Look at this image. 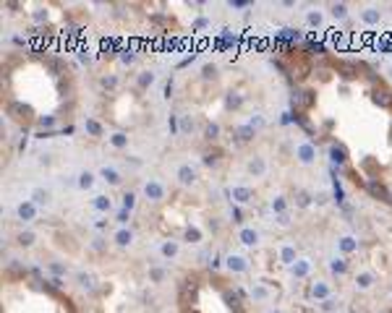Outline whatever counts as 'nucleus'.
<instances>
[{
    "label": "nucleus",
    "mask_w": 392,
    "mask_h": 313,
    "mask_svg": "<svg viewBox=\"0 0 392 313\" xmlns=\"http://www.w3.org/2000/svg\"><path fill=\"white\" fill-rule=\"evenodd\" d=\"M272 287H267L264 282H254L251 287H248V297H251V303H269L272 300Z\"/></svg>",
    "instance_id": "nucleus-11"
},
{
    "label": "nucleus",
    "mask_w": 392,
    "mask_h": 313,
    "mask_svg": "<svg viewBox=\"0 0 392 313\" xmlns=\"http://www.w3.org/2000/svg\"><path fill=\"white\" fill-rule=\"evenodd\" d=\"M154 81H157V73H154V71H141V73L136 76V89H139V91H147V89L154 86Z\"/></svg>",
    "instance_id": "nucleus-24"
},
{
    "label": "nucleus",
    "mask_w": 392,
    "mask_h": 313,
    "mask_svg": "<svg viewBox=\"0 0 392 313\" xmlns=\"http://www.w3.org/2000/svg\"><path fill=\"white\" fill-rule=\"evenodd\" d=\"M376 285V274L371 271V269H361V271H356V277H353V287L356 290H371Z\"/></svg>",
    "instance_id": "nucleus-16"
},
{
    "label": "nucleus",
    "mask_w": 392,
    "mask_h": 313,
    "mask_svg": "<svg viewBox=\"0 0 392 313\" xmlns=\"http://www.w3.org/2000/svg\"><path fill=\"white\" fill-rule=\"evenodd\" d=\"M201 79H204V81H215L217 79V65L215 63H204V65H201Z\"/></svg>",
    "instance_id": "nucleus-38"
},
{
    "label": "nucleus",
    "mask_w": 392,
    "mask_h": 313,
    "mask_svg": "<svg viewBox=\"0 0 392 313\" xmlns=\"http://www.w3.org/2000/svg\"><path fill=\"white\" fill-rule=\"evenodd\" d=\"M230 8H248V5H251V3H248V0H230Z\"/></svg>",
    "instance_id": "nucleus-52"
},
{
    "label": "nucleus",
    "mask_w": 392,
    "mask_h": 313,
    "mask_svg": "<svg viewBox=\"0 0 392 313\" xmlns=\"http://www.w3.org/2000/svg\"><path fill=\"white\" fill-rule=\"evenodd\" d=\"M29 198H32V201L42 209V206H50V204H52V190H50V188H42V186H34L32 190H29Z\"/></svg>",
    "instance_id": "nucleus-19"
},
{
    "label": "nucleus",
    "mask_w": 392,
    "mask_h": 313,
    "mask_svg": "<svg viewBox=\"0 0 392 313\" xmlns=\"http://www.w3.org/2000/svg\"><path fill=\"white\" fill-rule=\"evenodd\" d=\"M327 266H329V274H332V277H345V274H348V261H345L343 256L340 258L335 256Z\"/></svg>",
    "instance_id": "nucleus-26"
},
{
    "label": "nucleus",
    "mask_w": 392,
    "mask_h": 313,
    "mask_svg": "<svg viewBox=\"0 0 392 313\" xmlns=\"http://www.w3.org/2000/svg\"><path fill=\"white\" fill-rule=\"evenodd\" d=\"M228 196H230V201L236 206H246V204L254 201V188L251 186H233L228 190Z\"/></svg>",
    "instance_id": "nucleus-7"
},
{
    "label": "nucleus",
    "mask_w": 392,
    "mask_h": 313,
    "mask_svg": "<svg viewBox=\"0 0 392 313\" xmlns=\"http://www.w3.org/2000/svg\"><path fill=\"white\" fill-rule=\"evenodd\" d=\"M84 131H87V136H92V139H102L105 136V125L100 123L97 118H84Z\"/></svg>",
    "instance_id": "nucleus-21"
},
{
    "label": "nucleus",
    "mask_w": 392,
    "mask_h": 313,
    "mask_svg": "<svg viewBox=\"0 0 392 313\" xmlns=\"http://www.w3.org/2000/svg\"><path fill=\"white\" fill-rule=\"evenodd\" d=\"M63 277H47V287H52V290H63Z\"/></svg>",
    "instance_id": "nucleus-48"
},
{
    "label": "nucleus",
    "mask_w": 392,
    "mask_h": 313,
    "mask_svg": "<svg viewBox=\"0 0 392 313\" xmlns=\"http://www.w3.org/2000/svg\"><path fill=\"white\" fill-rule=\"evenodd\" d=\"M275 222L280 225V227H290V214H277Z\"/></svg>",
    "instance_id": "nucleus-50"
},
{
    "label": "nucleus",
    "mask_w": 392,
    "mask_h": 313,
    "mask_svg": "<svg viewBox=\"0 0 392 313\" xmlns=\"http://www.w3.org/2000/svg\"><path fill=\"white\" fill-rule=\"evenodd\" d=\"M89 248H92L94 253H105V250H108V240H105V238H94L92 243H89Z\"/></svg>",
    "instance_id": "nucleus-41"
},
{
    "label": "nucleus",
    "mask_w": 392,
    "mask_h": 313,
    "mask_svg": "<svg viewBox=\"0 0 392 313\" xmlns=\"http://www.w3.org/2000/svg\"><path fill=\"white\" fill-rule=\"evenodd\" d=\"M217 266H220V256H212V261H209V269H217Z\"/></svg>",
    "instance_id": "nucleus-54"
},
{
    "label": "nucleus",
    "mask_w": 392,
    "mask_h": 313,
    "mask_svg": "<svg viewBox=\"0 0 392 313\" xmlns=\"http://www.w3.org/2000/svg\"><path fill=\"white\" fill-rule=\"evenodd\" d=\"M296 37H298L296 29H283V32H280V40H285V42H288V40H296Z\"/></svg>",
    "instance_id": "nucleus-49"
},
{
    "label": "nucleus",
    "mask_w": 392,
    "mask_h": 313,
    "mask_svg": "<svg viewBox=\"0 0 392 313\" xmlns=\"http://www.w3.org/2000/svg\"><path fill=\"white\" fill-rule=\"evenodd\" d=\"M316 154H319V151H316V146L311 141H298L296 149H293V157H296L298 165H314Z\"/></svg>",
    "instance_id": "nucleus-3"
},
{
    "label": "nucleus",
    "mask_w": 392,
    "mask_h": 313,
    "mask_svg": "<svg viewBox=\"0 0 392 313\" xmlns=\"http://www.w3.org/2000/svg\"><path fill=\"white\" fill-rule=\"evenodd\" d=\"M387 79L392 81V65H387Z\"/></svg>",
    "instance_id": "nucleus-57"
},
{
    "label": "nucleus",
    "mask_w": 392,
    "mask_h": 313,
    "mask_svg": "<svg viewBox=\"0 0 392 313\" xmlns=\"http://www.w3.org/2000/svg\"><path fill=\"white\" fill-rule=\"evenodd\" d=\"M267 313H285V311H280V308H272V311H267Z\"/></svg>",
    "instance_id": "nucleus-58"
},
{
    "label": "nucleus",
    "mask_w": 392,
    "mask_h": 313,
    "mask_svg": "<svg viewBox=\"0 0 392 313\" xmlns=\"http://www.w3.org/2000/svg\"><path fill=\"white\" fill-rule=\"evenodd\" d=\"M118 83H120V79L115 73H108V76H102V89H108V91H115L118 89Z\"/></svg>",
    "instance_id": "nucleus-39"
},
{
    "label": "nucleus",
    "mask_w": 392,
    "mask_h": 313,
    "mask_svg": "<svg viewBox=\"0 0 392 313\" xmlns=\"http://www.w3.org/2000/svg\"><path fill=\"white\" fill-rule=\"evenodd\" d=\"M40 125H42V128H52V125H55V118H52V115H44V118H40Z\"/></svg>",
    "instance_id": "nucleus-51"
},
{
    "label": "nucleus",
    "mask_w": 392,
    "mask_h": 313,
    "mask_svg": "<svg viewBox=\"0 0 392 313\" xmlns=\"http://www.w3.org/2000/svg\"><path fill=\"white\" fill-rule=\"evenodd\" d=\"M32 19L37 21V24H44V21H47V19H50V13H47V11H44V8H37V11L32 13Z\"/></svg>",
    "instance_id": "nucleus-46"
},
{
    "label": "nucleus",
    "mask_w": 392,
    "mask_h": 313,
    "mask_svg": "<svg viewBox=\"0 0 392 313\" xmlns=\"http://www.w3.org/2000/svg\"><path fill=\"white\" fill-rule=\"evenodd\" d=\"M201 238H204V232H201L196 225H188L183 230V240H188V243H201Z\"/></svg>",
    "instance_id": "nucleus-35"
},
{
    "label": "nucleus",
    "mask_w": 392,
    "mask_h": 313,
    "mask_svg": "<svg viewBox=\"0 0 392 313\" xmlns=\"http://www.w3.org/2000/svg\"><path fill=\"white\" fill-rule=\"evenodd\" d=\"M220 131H222V128H220V123L209 120V123H207V128H204V139H207V141H217V139H220Z\"/></svg>",
    "instance_id": "nucleus-36"
},
{
    "label": "nucleus",
    "mask_w": 392,
    "mask_h": 313,
    "mask_svg": "<svg viewBox=\"0 0 392 313\" xmlns=\"http://www.w3.org/2000/svg\"><path fill=\"white\" fill-rule=\"evenodd\" d=\"M94 227H97V230H105V227H108V219H97Z\"/></svg>",
    "instance_id": "nucleus-55"
},
{
    "label": "nucleus",
    "mask_w": 392,
    "mask_h": 313,
    "mask_svg": "<svg viewBox=\"0 0 392 313\" xmlns=\"http://www.w3.org/2000/svg\"><path fill=\"white\" fill-rule=\"evenodd\" d=\"M110 146H112V149H128V133H126V131L110 133Z\"/></svg>",
    "instance_id": "nucleus-32"
},
{
    "label": "nucleus",
    "mask_w": 392,
    "mask_h": 313,
    "mask_svg": "<svg viewBox=\"0 0 392 313\" xmlns=\"http://www.w3.org/2000/svg\"><path fill=\"white\" fill-rule=\"evenodd\" d=\"M47 271H50V277H63V279H65V274H68V264L50 261V264H47Z\"/></svg>",
    "instance_id": "nucleus-34"
},
{
    "label": "nucleus",
    "mask_w": 392,
    "mask_h": 313,
    "mask_svg": "<svg viewBox=\"0 0 392 313\" xmlns=\"http://www.w3.org/2000/svg\"><path fill=\"white\" fill-rule=\"evenodd\" d=\"M160 256L165 258V261H175V258L180 256V243L178 240H173V238H168V240H162L160 243Z\"/></svg>",
    "instance_id": "nucleus-17"
},
{
    "label": "nucleus",
    "mask_w": 392,
    "mask_h": 313,
    "mask_svg": "<svg viewBox=\"0 0 392 313\" xmlns=\"http://www.w3.org/2000/svg\"><path fill=\"white\" fill-rule=\"evenodd\" d=\"M311 271H314V261L306 258V256H298V261L290 266V277L293 279H306V277H311Z\"/></svg>",
    "instance_id": "nucleus-12"
},
{
    "label": "nucleus",
    "mask_w": 392,
    "mask_h": 313,
    "mask_svg": "<svg viewBox=\"0 0 392 313\" xmlns=\"http://www.w3.org/2000/svg\"><path fill=\"white\" fill-rule=\"evenodd\" d=\"M128 219H131V211H126V209H115V222H118V227H128Z\"/></svg>",
    "instance_id": "nucleus-40"
},
{
    "label": "nucleus",
    "mask_w": 392,
    "mask_h": 313,
    "mask_svg": "<svg viewBox=\"0 0 392 313\" xmlns=\"http://www.w3.org/2000/svg\"><path fill=\"white\" fill-rule=\"evenodd\" d=\"M217 159H220V151H204V157H201V162L204 165H217Z\"/></svg>",
    "instance_id": "nucleus-44"
},
{
    "label": "nucleus",
    "mask_w": 392,
    "mask_h": 313,
    "mask_svg": "<svg viewBox=\"0 0 392 313\" xmlns=\"http://www.w3.org/2000/svg\"><path fill=\"white\" fill-rule=\"evenodd\" d=\"M194 128H196V123H194L191 115H180V120H178V133L180 136H191Z\"/></svg>",
    "instance_id": "nucleus-31"
},
{
    "label": "nucleus",
    "mask_w": 392,
    "mask_h": 313,
    "mask_svg": "<svg viewBox=\"0 0 392 313\" xmlns=\"http://www.w3.org/2000/svg\"><path fill=\"white\" fill-rule=\"evenodd\" d=\"M97 175H100V180H105L112 188H118L120 183H123V172H120L118 167H112V165H102L100 170H97Z\"/></svg>",
    "instance_id": "nucleus-14"
},
{
    "label": "nucleus",
    "mask_w": 392,
    "mask_h": 313,
    "mask_svg": "<svg viewBox=\"0 0 392 313\" xmlns=\"http://www.w3.org/2000/svg\"><path fill=\"white\" fill-rule=\"evenodd\" d=\"M335 248H337V253L345 258V256H353V253H356V250L361 248V243H358L356 235L345 232V235H340V238L335 240Z\"/></svg>",
    "instance_id": "nucleus-6"
},
{
    "label": "nucleus",
    "mask_w": 392,
    "mask_h": 313,
    "mask_svg": "<svg viewBox=\"0 0 392 313\" xmlns=\"http://www.w3.org/2000/svg\"><path fill=\"white\" fill-rule=\"evenodd\" d=\"M133 60H136V55L131 50H120V65H133Z\"/></svg>",
    "instance_id": "nucleus-43"
},
{
    "label": "nucleus",
    "mask_w": 392,
    "mask_h": 313,
    "mask_svg": "<svg viewBox=\"0 0 392 313\" xmlns=\"http://www.w3.org/2000/svg\"><path fill=\"white\" fill-rule=\"evenodd\" d=\"M308 204H311L308 193H306V190H298V193H296V206H308Z\"/></svg>",
    "instance_id": "nucleus-47"
},
{
    "label": "nucleus",
    "mask_w": 392,
    "mask_h": 313,
    "mask_svg": "<svg viewBox=\"0 0 392 313\" xmlns=\"http://www.w3.org/2000/svg\"><path fill=\"white\" fill-rule=\"evenodd\" d=\"M248 125H251L254 131H261V128H264V118H261L259 112H256L254 118H248Z\"/></svg>",
    "instance_id": "nucleus-45"
},
{
    "label": "nucleus",
    "mask_w": 392,
    "mask_h": 313,
    "mask_svg": "<svg viewBox=\"0 0 392 313\" xmlns=\"http://www.w3.org/2000/svg\"><path fill=\"white\" fill-rule=\"evenodd\" d=\"M308 292H311L314 300H322V303H324V300H329V297H332V282H329V279H314Z\"/></svg>",
    "instance_id": "nucleus-10"
},
{
    "label": "nucleus",
    "mask_w": 392,
    "mask_h": 313,
    "mask_svg": "<svg viewBox=\"0 0 392 313\" xmlns=\"http://www.w3.org/2000/svg\"><path fill=\"white\" fill-rule=\"evenodd\" d=\"M92 209L97 211V214L108 217V214H112L115 204H112V198H110L108 193H94V196H92Z\"/></svg>",
    "instance_id": "nucleus-15"
},
{
    "label": "nucleus",
    "mask_w": 392,
    "mask_h": 313,
    "mask_svg": "<svg viewBox=\"0 0 392 313\" xmlns=\"http://www.w3.org/2000/svg\"><path fill=\"white\" fill-rule=\"evenodd\" d=\"M97 178H100L97 172H92V170H81V172L76 175V188H79V190H92L94 183H97Z\"/></svg>",
    "instance_id": "nucleus-20"
},
{
    "label": "nucleus",
    "mask_w": 392,
    "mask_h": 313,
    "mask_svg": "<svg viewBox=\"0 0 392 313\" xmlns=\"http://www.w3.org/2000/svg\"><path fill=\"white\" fill-rule=\"evenodd\" d=\"M141 190H144V198H147L149 204H160L162 198H165V183L157 180V178H149Z\"/></svg>",
    "instance_id": "nucleus-5"
},
{
    "label": "nucleus",
    "mask_w": 392,
    "mask_h": 313,
    "mask_svg": "<svg viewBox=\"0 0 392 313\" xmlns=\"http://www.w3.org/2000/svg\"><path fill=\"white\" fill-rule=\"evenodd\" d=\"M254 136H256V131H254V128L248 125V123H243V125H238L236 131H233V139H236L238 144H246V141H251Z\"/></svg>",
    "instance_id": "nucleus-25"
},
{
    "label": "nucleus",
    "mask_w": 392,
    "mask_h": 313,
    "mask_svg": "<svg viewBox=\"0 0 392 313\" xmlns=\"http://www.w3.org/2000/svg\"><path fill=\"white\" fill-rule=\"evenodd\" d=\"M238 243L243 248H259V243H261V232L256 230V227H240L238 230Z\"/></svg>",
    "instance_id": "nucleus-9"
},
{
    "label": "nucleus",
    "mask_w": 392,
    "mask_h": 313,
    "mask_svg": "<svg viewBox=\"0 0 392 313\" xmlns=\"http://www.w3.org/2000/svg\"><path fill=\"white\" fill-rule=\"evenodd\" d=\"M329 157H332V162H343V159H345V149L337 146V144H332V146H329Z\"/></svg>",
    "instance_id": "nucleus-42"
},
{
    "label": "nucleus",
    "mask_w": 392,
    "mask_h": 313,
    "mask_svg": "<svg viewBox=\"0 0 392 313\" xmlns=\"http://www.w3.org/2000/svg\"><path fill=\"white\" fill-rule=\"evenodd\" d=\"M120 209H126V211L133 214V209H136V193H133V190H126V193L120 196Z\"/></svg>",
    "instance_id": "nucleus-33"
},
{
    "label": "nucleus",
    "mask_w": 392,
    "mask_h": 313,
    "mask_svg": "<svg viewBox=\"0 0 392 313\" xmlns=\"http://www.w3.org/2000/svg\"><path fill=\"white\" fill-rule=\"evenodd\" d=\"M112 243H115L118 248H131L133 246V230H131V227H115V232H112Z\"/></svg>",
    "instance_id": "nucleus-18"
},
{
    "label": "nucleus",
    "mask_w": 392,
    "mask_h": 313,
    "mask_svg": "<svg viewBox=\"0 0 392 313\" xmlns=\"http://www.w3.org/2000/svg\"><path fill=\"white\" fill-rule=\"evenodd\" d=\"M222 266L228 269L230 274H246L251 269V261L243 256V253H236V250H230V253L222 256Z\"/></svg>",
    "instance_id": "nucleus-1"
},
{
    "label": "nucleus",
    "mask_w": 392,
    "mask_h": 313,
    "mask_svg": "<svg viewBox=\"0 0 392 313\" xmlns=\"http://www.w3.org/2000/svg\"><path fill=\"white\" fill-rule=\"evenodd\" d=\"M37 243V232L34 230H21V232H16V246L19 248H32Z\"/></svg>",
    "instance_id": "nucleus-27"
},
{
    "label": "nucleus",
    "mask_w": 392,
    "mask_h": 313,
    "mask_svg": "<svg viewBox=\"0 0 392 313\" xmlns=\"http://www.w3.org/2000/svg\"><path fill=\"white\" fill-rule=\"evenodd\" d=\"M332 19L335 21H345V19H348V5H345V3H335L332 5Z\"/></svg>",
    "instance_id": "nucleus-37"
},
{
    "label": "nucleus",
    "mask_w": 392,
    "mask_h": 313,
    "mask_svg": "<svg viewBox=\"0 0 392 313\" xmlns=\"http://www.w3.org/2000/svg\"><path fill=\"white\" fill-rule=\"evenodd\" d=\"M246 172L251 175V178H264V175L269 172L267 157H261V154H254V157H248V162H246Z\"/></svg>",
    "instance_id": "nucleus-8"
},
{
    "label": "nucleus",
    "mask_w": 392,
    "mask_h": 313,
    "mask_svg": "<svg viewBox=\"0 0 392 313\" xmlns=\"http://www.w3.org/2000/svg\"><path fill=\"white\" fill-rule=\"evenodd\" d=\"M322 24H324V11H319V8L306 11V26L308 29H319Z\"/></svg>",
    "instance_id": "nucleus-29"
},
{
    "label": "nucleus",
    "mask_w": 392,
    "mask_h": 313,
    "mask_svg": "<svg viewBox=\"0 0 392 313\" xmlns=\"http://www.w3.org/2000/svg\"><path fill=\"white\" fill-rule=\"evenodd\" d=\"M149 282H152V285H162L165 279H168V269H165V266H160V264H154V266H149Z\"/></svg>",
    "instance_id": "nucleus-28"
},
{
    "label": "nucleus",
    "mask_w": 392,
    "mask_h": 313,
    "mask_svg": "<svg viewBox=\"0 0 392 313\" xmlns=\"http://www.w3.org/2000/svg\"><path fill=\"white\" fill-rule=\"evenodd\" d=\"M175 180H178V186L191 188V186H196V180H199V172H196V167H194V165L183 162V165H178V167H175Z\"/></svg>",
    "instance_id": "nucleus-4"
},
{
    "label": "nucleus",
    "mask_w": 392,
    "mask_h": 313,
    "mask_svg": "<svg viewBox=\"0 0 392 313\" xmlns=\"http://www.w3.org/2000/svg\"><path fill=\"white\" fill-rule=\"evenodd\" d=\"M16 217H19V222L32 225V222H37V217H40V206H37L32 198H24V201L16 204Z\"/></svg>",
    "instance_id": "nucleus-2"
},
{
    "label": "nucleus",
    "mask_w": 392,
    "mask_h": 313,
    "mask_svg": "<svg viewBox=\"0 0 392 313\" xmlns=\"http://www.w3.org/2000/svg\"><path fill=\"white\" fill-rule=\"evenodd\" d=\"M358 19L364 21L366 26H376V24L382 21V11H379V8H374V5H369V8H364V11L358 13Z\"/></svg>",
    "instance_id": "nucleus-22"
},
{
    "label": "nucleus",
    "mask_w": 392,
    "mask_h": 313,
    "mask_svg": "<svg viewBox=\"0 0 392 313\" xmlns=\"http://www.w3.org/2000/svg\"><path fill=\"white\" fill-rule=\"evenodd\" d=\"M277 261L290 269V266L298 261V248L293 246V243H280V248H277Z\"/></svg>",
    "instance_id": "nucleus-13"
},
{
    "label": "nucleus",
    "mask_w": 392,
    "mask_h": 313,
    "mask_svg": "<svg viewBox=\"0 0 392 313\" xmlns=\"http://www.w3.org/2000/svg\"><path fill=\"white\" fill-rule=\"evenodd\" d=\"M269 209L275 211V217L277 214H288V209H290V204H288V196H283V193H277L269 198Z\"/></svg>",
    "instance_id": "nucleus-23"
},
{
    "label": "nucleus",
    "mask_w": 392,
    "mask_h": 313,
    "mask_svg": "<svg viewBox=\"0 0 392 313\" xmlns=\"http://www.w3.org/2000/svg\"><path fill=\"white\" fill-rule=\"evenodd\" d=\"M230 217H233V222H240V211L238 209H230Z\"/></svg>",
    "instance_id": "nucleus-56"
},
{
    "label": "nucleus",
    "mask_w": 392,
    "mask_h": 313,
    "mask_svg": "<svg viewBox=\"0 0 392 313\" xmlns=\"http://www.w3.org/2000/svg\"><path fill=\"white\" fill-rule=\"evenodd\" d=\"M76 282H79L81 290H87V292H94V287H97V282H94V277H92L89 271H79V274H76Z\"/></svg>",
    "instance_id": "nucleus-30"
},
{
    "label": "nucleus",
    "mask_w": 392,
    "mask_h": 313,
    "mask_svg": "<svg viewBox=\"0 0 392 313\" xmlns=\"http://www.w3.org/2000/svg\"><path fill=\"white\" fill-rule=\"evenodd\" d=\"M238 104H240V97H238V94H230V97H228V107H238Z\"/></svg>",
    "instance_id": "nucleus-53"
}]
</instances>
